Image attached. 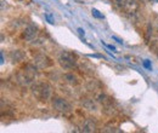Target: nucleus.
I'll return each mask as SVG.
<instances>
[{
    "label": "nucleus",
    "instance_id": "obj_1",
    "mask_svg": "<svg viewBox=\"0 0 158 133\" xmlns=\"http://www.w3.org/2000/svg\"><path fill=\"white\" fill-rule=\"evenodd\" d=\"M38 67L33 63V64H26L16 75V80L21 86L27 87L29 85H32L34 82L35 76L38 75Z\"/></svg>",
    "mask_w": 158,
    "mask_h": 133
},
{
    "label": "nucleus",
    "instance_id": "obj_2",
    "mask_svg": "<svg viewBox=\"0 0 158 133\" xmlns=\"http://www.w3.org/2000/svg\"><path fill=\"white\" fill-rule=\"evenodd\" d=\"M32 92L39 100L41 102H48L49 99H51L52 95V87L48 84V82H38L34 84L32 87Z\"/></svg>",
    "mask_w": 158,
    "mask_h": 133
},
{
    "label": "nucleus",
    "instance_id": "obj_3",
    "mask_svg": "<svg viewBox=\"0 0 158 133\" xmlns=\"http://www.w3.org/2000/svg\"><path fill=\"white\" fill-rule=\"evenodd\" d=\"M60 65L66 70H72L77 68V57L68 51H62L59 56Z\"/></svg>",
    "mask_w": 158,
    "mask_h": 133
},
{
    "label": "nucleus",
    "instance_id": "obj_4",
    "mask_svg": "<svg viewBox=\"0 0 158 133\" xmlns=\"http://www.w3.org/2000/svg\"><path fill=\"white\" fill-rule=\"evenodd\" d=\"M52 108H54V110H56L57 113H61V114L63 115H67L69 114L71 111H72V105L66 100V99H63V98H61V97H55V98H52Z\"/></svg>",
    "mask_w": 158,
    "mask_h": 133
},
{
    "label": "nucleus",
    "instance_id": "obj_5",
    "mask_svg": "<svg viewBox=\"0 0 158 133\" xmlns=\"http://www.w3.org/2000/svg\"><path fill=\"white\" fill-rule=\"evenodd\" d=\"M33 63L39 68V69H46L52 65V61L44 53H38L33 58Z\"/></svg>",
    "mask_w": 158,
    "mask_h": 133
},
{
    "label": "nucleus",
    "instance_id": "obj_6",
    "mask_svg": "<svg viewBox=\"0 0 158 133\" xmlns=\"http://www.w3.org/2000/svg\"><path fill=\"white\" fill-rule=\"evenodd\" d=\"M22 37H23L24 40H27V41L34 40V39L38 37V28H37L35 25H33V24L27 25V27L24 28L23 33H22Z\"/></svg>",
    "mask_w": 158,
    "mask_h": 133
},
{
    "label": "nucleus",
    "instance_id": "obj_7",
    "mask_svg": "<svg viewBox=\"0 0 158 133\" xmlns=\"http://www.w3.org/2000/svg\"><path fill=\"white\" fill-rule=\"evenodd\" d=\"M83 132H96L98 131V122L94 117H88L84 120L81 126Z\"/></svg>",
    "mask_w": 158,
    "mask_h": 133
},
{
    "label": "nucleus",
    "instance_id": "obj_8",
    "mask_svg": "<svg viewBox=\"0 0 158 133\" xmlns=\"http://www.w3.org/2000/svg\"><path fill=\"white\" fill-rule=\"evenodd\" d=\"M96 102L102 104L103 107L105 105H108V104H112V98L108 95H106L105 92H99L96 95Z\"/></svg>",
    "mask_w": 158,
    "mask_h": 133
},
{
    "label": "nucleus",
    "instance_id": "obj_9",
    "mask_svg": "<svg viewBox=\"0 0 158 133\" xmlns=\"http://www.w3.org/2000/svg\"><path fill=\"white\" fill-rule=\"evenodd\" d=\"M63 80H64L68 85H71V86H76V85L79 84L78 76L76 75V74H73V73H67V74H64V75H63Z\"/></svg>",
    "mask_w": 158,
    "mask_h": 133
},
{
    "label": "nucleus",
    "instance_id": "obj_10",
    "mask_svg": "<svg viewBox=\"0 0 158 133\" xmlns=\"http://www.w3.org/2000/svg\"><path fill=\"white\" fill-rule=\"evenodd\" d=\"M23 58H24V55H23V52L20 51V50H14V51L10 52V59H11L14 63L21 62Z\"/></svg>",
    "mask_w": 158,
    "mask_h": 133
},
{
    "label": "nucleus",
    "instance_id": "obj_11",
    "mask_svg": "<svg viewBox=\"0 0 158 133\" xmlns=\"http://www.w3.org/2000/svg\"><path fill=\"white\" fill-rule=\"evenodd\" d=\"M81 103H83L84 108H86L88 110H96V109H98V108H96V103H95L93 99H90V98H84V99L81 100Z\"/></svg>",
    "mask_w": 158,
    "mask_h": 133
},
{
    "label": "nucleus",
    "instance_id": "obj_12",
    "mask_svg": "<svg viewBox=\"0 0 158 133\" xmlns=\"http://www.w3.org/2000/svg\"><path fill=\"white\" fill-rule=\"evenodd\" d=\"M112 1L116 6H118L119 9H125V6L128 4V0H112Z\"/></svg>",
    "mask_w": 158,
    "mask_h": 133
},
{
    "label": "nucleus",
    "instance_id": "obj_13",
    "mask_svg": "<svg viewBox=\"0 0 158 133\" xmlns=\"http://www.w3.org/2000/svg\"><path fill=\"white\" fill-rule=\"evenodd\" d=\"M91 12H93V15H94V16H96V17H99V18H102V17H103L102 15H100L99 11H98V10H95V9H93V11H91Z\"/></svg>",
    "mask_w": 158,
    "mask_h": 133
},
{
    "label": "nucleus",
    "instance_id": "obj_14",
    "mask_svg": "<svg viewBox=\"0 0 158 133\" xmlns=\"http://www.w3.org/2000/svg\"><path fill=\"white\" fill-rule=\"evenodd\" d=\"M20 1H21V2H22V4H27V5L32 2V0H20Z\"/></svg>",
    "mask_w": 158,
    "mask_h": 133
},
{
    "label": "nucleus",
    "instance_id": "obj_15",
    "mask_svg": "<svg viewBox=\"0 0 158 133\" xmlns=\"http://www.w3.org/2000/svg\"><path fill=\"white\" fill-rule=\"evenodd\" d=\"M78 32L80 35H84V30H83V29H78Z\"/></svg>",
    "mask_w": 158,
    "mask_h": 133
},
{
    "label": "nucleus",
    "instance_id": "obj_16",
    "mask_svg": "<svg viewBox=\"0 0 158 133\" xmlns=\"http://www.w3.org/2000/svg\"><path fill=\"white\" fill-rule=\"evenodd\" d=\"M136 1H138L139 4H140V2H141V4H142V2H145V0H136Z\"/></svg>",
    "mask_w": 158,
    "mask_h": 133
}]
</instances>
